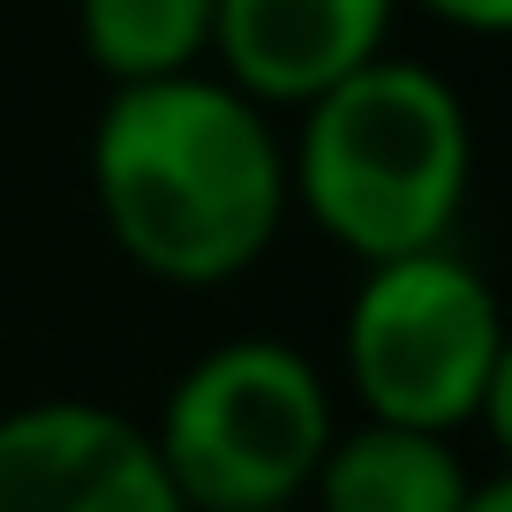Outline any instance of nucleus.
Wrapping results in <instances>:
<instances>
[{"label":"nucleus","mask_w":512,"mask_h":512,"mask_svg":"<svg viewBox=\"0 0 512 512\" xmlns=\"http://www.w3.org/2000/svg\"><path fill=\"white\" fill-rule=\"evenodd\" d=\"M91 196L113 249L166 287L241 279L294 211L272 106L219 68L113 83L91 121Z\"/></svg>","instance_id":"nucleus-1"},{"label":"nucleus","mask_w":512,"mask_h":512,"mask_svg":"<svg viewBox=\"0 0 512 512\" xmlns=\"http://www.w3.org/2000/svg\"><path fill=\"white\" fill-rule=\"evenodd\" d=\"M287 144V196L347 256H407L452 241L475 189V121L437 68L369 53L302 98Z\"/></svg>","instance_id":"nucleus-2"},{"label":"nucleus","mask_w":512,"mask_h":512,"mask_svg":"<svg viewBox=\"0 0 512 512\" xmlns=\"http://www.w3.org/2000/svg\"><path fill=\"white\" fill-rule=\"evenodd\" d=\"M339 354H347V392L362 400V415L452 437L497 422L512 384L497 294L452 241L362 264Z\"/></svg>","instance_id":"nucleus-3"},{"label":"nucleus","mask_w":512,"mask_h":512,"mask_svg":"<svg viewBox=\"0 0 512 512\" xmlns=\"http://www.w3.org/2000/svg\"><path fill=\"white\" fill-rule=\"evenodd\" d=\"M332 384L294 339L249 332L196 354L174 377L159 422V460L189 512L294 505L309 497L324 445H332Z\"/></svg>","instance_id":"nucleus-4"},{"label":"nucleus","mask_w":512,"mask_h":512,"mask_svg":"<svg viewBox=\"0 0 512 512\" xmlns=\"http://www.w3.org/2000/svg\"><path fill=\"white\" fill-rule=\"evenodd\" d=\"M0 512H189L151 422L98 400L0 415Z\"/></svg>","instance_id":"nucleus-5"},{"label":"nucleus","mask_w":512,"mask_h":512,"mask_svg":"<svg viewBox=\"0 0 512 512\" xmlns=\"http://www.w3.org/2000/svg\"><path fill=\"white\" fill-rule=\"evenodd\" d=\"M400 0H219L211 61L256 106H302L369 53H384Z\"/></svg>","instance_id":"nucleus-6"},{"label":"nucleus","mask_w":512,"mask_h":512,"mask_svg":"<svg viewBox=\"0 0 512 512\" xmlns=\"http://www.w3.org/2000/svg\"><path fill=\"white\" fill-rule=\"evenodd\" d=\"M475 482L482 475L467 467V437L362 415L354 430H332L309 497L317 512H460Z\"/></svg>","instance_id":"nucleus-7"},{"label":"nucleus","mask_w":512,"mask_h":512,"mask_svg":"<svg viewBox=\"0 0 512 512\" xmlns=\"http://www.w3.org/2000/svg\"><path fill=\"white\" fill-rule=\"evenodd\" d=\"M211 16H219V0H76V38L106 83H144L204 68Z\"/></svg>","instance_id":"nucleus-8"},{"label":"nucleus","mask_w":512,"mask_h":512,"mask_svg":"<svg viewBox=\"0 0 512 512\" xmlns=\"http://www.w3.org/2000/svg\"><path fill=\"white\" fill-rule=\"evenodd\" d=\"M415 8H430L437 23H452V31H475V38H497L512 23V0H415Z\"/></svg>","instance_id":"nucleus-9"},{"label":"nucleus","mask_w":512,"mask_h":512,"mask_svg":"<svg viewBox=\"0 0 512 512\" xmlns=\"http://www.w3.org/2000/svg\"><path fill=\"white\" fill-rule=\"evenodd\" d=\"M460 512H512V482H497V475H482L475 490H467V505Z\"/></svg>","instance_id":"nucleus-10"},{"label":"nucleus","mask_w":512,"mask_h":512,"mask_svg":"<svg viewBox=\"0 0 512 512\" xmlns=\"http://www.w3.org/2000/svg\"><path fill=\"white\" fill-rule=\"evenodd\" d=\"M241 512H294V505H241Z\"/></svg>","instance_id":"nucleus-11"}]
</instances>
